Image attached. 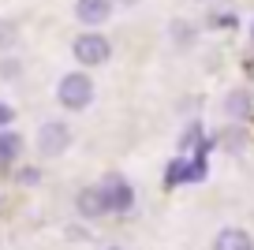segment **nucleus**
Wrapping results in <instances>:
<instances>
[{
    "mask_svg": "<svg viewBox=\"0 0 254 250\" xmlns=\"http://www.w3.org/2000/svg\"><path fill=\"white\" fill-rule=\"evenodd\" d=\"M56 97H60L64 109H86L90 101H94V82H90V75H82V71H71V75L60 78V86H56Z\"/></svg>",
    "mask_w": 254,
    "mask_h": 250,
    "instance_id": "obj_1",
    "label": "nucleus"
},
{
    "mask_svg": "<svg viewBox=\"0 0 254 250\" xmlns=\"http://www.w3.org/2000/svg\"><path fill=\"white\" fill-rule=\"evenodd\" d=\"M97 194H101V202H105V213H127V209H131V202H135L131 183L120 180V176L105 180L101 187H97Z\"/></svg>",
    "mask_w": 254,
    "mask_h": 250,
    "instance_id": "obj_2",
    "label": "nucleus"
},
{
    "mask_svg": "<svg viewBox=\"0 0 254 250\" xmlns=\"http://www.w3.org/2000/svg\"><path fill=\"white\" fill-rule=\"evenodd\" d=\"M71 53H75V60H79V63H86V67H97V63L109 60L112 45H109V38H101V34H82V38H75Z\"/></svg>",
    "mask_w": 254,
    "mask_h": 250,
    "instance_id": "obj_3",
    "label": "nucleus"
},
{
    "mask_svg": "<svg viewBox=\"0 0 254 250\" xmlns=\"http://www.w3.org/2000/svg\"><path fill=\"white\" fill-rule=\"evenodd\" d=\"M67 146H71V131H67V124H60V120H49V124L38 131V149L41 153L60 157Z\"/></svg>",
    "mask_w": 254,
    "mask_h": 250,
    "instance_id": "obj_4",
    "label": "nucleus"
},
{
    "mask_svg": "<svg viewBox=\"0 0 254 250\" xmlns=\"http://www.w3.org/2000/svg\"><path fill=\"white\" fill-rule=\"evenodd\" d=\"M75 15H79V23L97 26V23H105V19L112 15V0H79V4H75Z\"/></svg>",
    "mask_w": 254,
    "mask_h": 250,
    "instance_id": "obj_5",
    "label": "nucleus"
},
{
    "mask_svg": "<svg viewBox=\"0 0 254 250\" xmlns=\"http://www.w3.org/2000/svg\"><path fill=\"white\" fill-rule=\"evenodd\" d=\"M213 250H254V239L243 232V228H224L213 239Z\"/></svg>",
    "mask_w": 254,
    "mask_h": 250,
    "instance_id": "obj_6",
    "label": "nucleus"
},
{
    "mask_svg": "<svg viewBox=\"0 0 254 250\" xmlns=\"http://www.w3.org/2000/svg\"><path fill=\"white\" fill-rule=\"evenodd\" d=\"M75 205H79V213L82 217H105V202H101V194H97V187H86V190H79V198H75Z\"/></svg>",
    "mask_w": 254,
    "mask_h": 250,
    "instance_id": "obj_7",
    "label": "nucleus"
},
{
    "mask_svg": "<svg viewBox=\"0 0 254 250\" xmlns=\"http://www.w3.org/2000/svg\"><path fill=\"white\" fill-rule=\"evenodd\" d=\"M165 183H168V187H180V183H190V161H187V157H176V161L165 168Z\"/></svg>",
    "mask_w": 254,
    "mask_h": 250,
    "instance_id": "obj_8",
    "label": "nucleus"
},
{
    "mask_svg": "<svg viewBox=\"0 0 254 250\" xmlns=\"http://www.w3.org/2000/svg\"><path fill=\"white\" fill-rule=\"evenodd\" d=\"M19 149H23V138H19V134L0 131V168L15 161V157H19Z\"/></svg>",
    "mask_w": 254,
    "mask_h": 250,
    "instance_id": "obj_9",
    "label": "nucleus"
},
{
    "mask_svg": "<svg viewBox=\"0 0 254 250\" xmlns=\"http://www.w3.org/2000/svg\"><path fill=\"white\" fill-rule=\"evenodd\" d=\"M4 124H11V109H8V105H0V127H4Z\"/></svg>",
    "mask_w": 254,
    "mask_h": 250,
    "instance_id": "obj_10",
    "label": "nucleus"
},
{
    "mask_svg": "<svg viewBox=\"0 0 254 250\" xmlns=\"http://www.w3.org/2000/svg\"><path fill=\"white\" fill-rule=\"evenodd\" d=\"M23 183H38V172H34V168H23Z\"/></svg>",
    "mask_w": 254,
    "mask_h": 250,
    "instance_id": "obj_11",
    "label": "nucleus"
},
{
    "mask_svg": "<svg viewBox=\"0 0 254 250\" xmlns=\"http://www.w3.org/2000/svg\"><path fill=\"white\" fill-rule=\"evenodd\" d=\"M251 38H254V23H251Z\"/></svg>",
    "mask_w": 254,
    "mask_h": 250,
    "instance_id": "obj_12",
    "label": "nucleus"
},
{
    "mask_svg": "<svg viewBox=\"0 0 254 250\" xmlns=\"http://www.w3.org/2000/svg\"><path fill=\"white\" fill-rule=\"evenodd\" d=\"M112 250H116V247H112Z\"/></svg>",
    "mask_w": 254,
    "mask_h": 250,
    "instance_id": "obj_13",
    "label": "nucleus"
}]
</instances>
